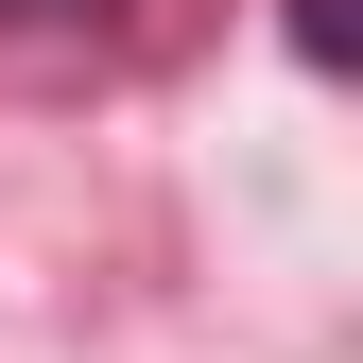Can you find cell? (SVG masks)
Returning a JSON list of instances; mask_svg holds the SVG:
<instances>
[{
  "label": "cell",
  "instance_id": "1",
  "mask_svg": "<svg viewBox=\"0 0 363 363\" xmlns=\"http://www.w3.org/2000/svg\"><path fill=\"white\" fill-rule=\"evenodd\" d=\"M86 18H121V0H0V52L18 35H86Z\"/></svg>",
  "mask_w": 363,
  "mask_h": 363
},
{
  "label": "cell",
  "instance_id": "2",
  "mask_svg": "<svg viewBox=\"0 0 363 363\" xmlns=\"http://www.w3.org/2000/svg\"><path fill=\"white\" fill-rule=\"evenodd\" d=\"M294 52H311V69H346V0H294Z\"/></svg>",
  "mask_w": 363,
  "mask_h": 363
}]
</instances>
